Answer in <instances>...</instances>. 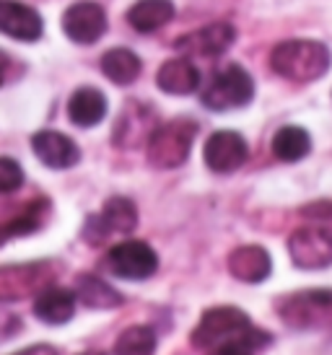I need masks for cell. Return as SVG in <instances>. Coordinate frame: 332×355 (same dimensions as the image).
<instances>
[{
	"label": "cell",
	"mask_w": 332,
	"mask_h": 355,
	"mask_svg": "<svg viewBox=\"0 0 332 355\" xmlns=\"http://www.w3.org/2000/svg\"><path fill=\"white\" fill-rule=\"evenodd\" d=\"M304 216H312V218H332V202H317V205H309L304 207Z\"/></svg>",
	"instance_id": "cell-27"
},
{
	"label": "cell",
	"mask_w": 332,
	"mask_h": 355,
	"mask_svg": "<svg viewBox=\"0 0 332 355\" xmlns=\"http://www.w3.org/2000/svg\"><path fill=\"white\" fill-rule=\"evenodd\" d=\"M24 184V168L16 158L0 156V195H10Z\"/></svg>",
	"instance_id": "cell-25"
},
{
	"label": "cell",
	"mask_w": 332,
	"mask_h": 355,
	"mask_svg": "<svg viewBox=\"0 0 332 355\" xmlns=\"http://www.w3.org/2000/svg\"><path fill=\"white\" fill-rule=\"evenodd\" d=\"M203 156H206V166L210 171L231 174V171L244 166V161L249 158V146L234 130H218L208 138Z\"/></svg>",
	"instance_id": "cell-10"
},
{
	"label": "cell",
	"mask_w": 332,
	"mask_h": 355,
	"mask_svg": "<svg viewBox=\"0 0 332 355\" xmlns=\"http://www.w3.org/2000/svg\"><path fill=\"white\" fill-rule=\"evenodd\" d=\"M275 311L291 329H324L332 327V288L296 291L278 298Z\"/></svg>",
	"instance_id": "cell-3"
},
{
	"label": "cell",
	"mask_w": 332,
	"mask_h": 355,
	"mask_svg": "<svg viewBox=\"0 0 332 355\" xmlns=\"http://www.w3.org/2000/svg\"><path fill=\"white\" fill-rule=\"evenodd\" d=\"M234 40L236 31L231 24H210L176 40V50L185 52V58H221Z\"/></svg>",
	"instance_id": "cell-11"
},
{
	"label": "cell",
	"mask_w": 332,
	"mask_h": 355,
	"mask_svg": "<svg viewBox=\"0 0 332 355\" xmlns=\"http://www.w3.org/2000/svg\"><path fill=\"white\" fill-rule=\"evenodd\" d=\"M42 205H44V200H42L37 207L26 210L24 216L13 218V220H8V223H3V226H0V244H6V241L13 239V236H24V234L37 231V228L42 226V213H40Z\"/></svg>",
	"instance_id": "cell-24"
},
{
	"label": "cell",
	"mask_w": 332,
	"mask_h": 355,
	"mask_svg": "<svg viewBox=\"0 0 332 355\" xmlns=\"http://www.w3.org/2000/svg\"><path fill=\"white\" fill-rule=\"evenodd\" d=\"M156 332L146 324L127 327L115 340V355H153L156 353Z\"/></svg>",
	"instance_id": "cell-23"
},
{
	"label": "cell",
	"mask_w": 332,
	"mask_h": 355,
	"mask_svg": "<svg viewBox=\"0 0 332 355\" xmlns=\"http://www.w3.org/2000/svg\"><path fill=\"white\" fill-rule=\"evenodd\" d=\"M31 150L47 168H70L81 161V148L58 130H40L31 138Z\"/></svg>",
	"instance_id": "cell-12"
},
{
	"label": "cell",
	"mask_w": 332,
	"mask_h": 355,
	"mask_svg": "<svg viewBox=\"0 0 332 355\" xmlns=\"http://www.w3.org/2000/svg\"><path fill=\"white\" fill-rule=\"evenodd\" d=\"M229 272L242 280V283H263L273 272V259L257 244H244V247H236L229 259H226Z\"/></svg>",
	"instance_id": "cell-14"
},
{
	"label": "cell",
	"mask_w": 332,
	"mask_h": 355,
	"mask_svg": "<svg viewBox=\"0 0 332 355\" xmlns=\"http://www.w3.org/2000/svg\"><path fill=\"white\" fill-rule=\"evenodd\" d=\"M208 355H252V350L242 345H221V347L208 350Z\"/></svg>",
	"instance_id": "cell-28"
},
{
	"label": "cell",
	"mask_w": 332,
	"mask_h": 355,
	"mask_svg": "<svg viewBox=\"0 0 332 355\" xmlns=\"http://www.w3.org/2000/svg\"><path fill=\"white\" fill-rule=\"evenodd\" d=\"M68 117L78 128H97L99 122L107 117V96L94 86L73 91L68 101Z\"/></svg>",
	"instance_id": "cell-17"
},
{
	"label": "cell",
	"mask_w": 332,
	"mask_h": 355,
	"mask_svg": "<svg viewBox=\"0 0 332 355\" xmlns=\"http://www.w3.org/2000/svg\"><path fill=\"white\" fill-rule=\"evenodd\" d=\"M13 355H58V350L52 345H44V343H40V345H31V347H24V350H19V353Z\"/></svg>",
	"instance_id": "cell-29"
},
{
	"label": "cell",
	"mask_w": 332,
	"mask_h": 355,
	"mask_svg": "<svg viewBox=\"0 0 332 355\" xmlns=\"http://www.w3.org/2000/svg\"><path fill=\"white\" fill-rule=\"evenodd\" d=\"M52 277H55V267L49 262L3 265L0 267V304L40 296L44 288L52 286Z\"/></svg>",
	"instance_id": "cell-6"
},
{
	"label": "cell",
	"mask_w": 332,
	"mask_h": 355,
	"mask_svg": "<svg viewBox=\"0 0 332 355\" xmlns=\"http://www.w3.org/2000/svg\"><path fill=\"white\" fill-rule=\"evenodd\" d=\"M254 96V83L242 65H229L218 70L203 91V104L213 112H231L247 107Z\"/></svg>",
	"instance_id": "cell-5"
},
{
	"label": "cell",
	"mask_w": 332,
	"mask_h": 355,
	"mask_svg": "<svg viewBox=\"0 0 332 355\" xmlns=\"http://www.w3.org/2000/svg\"><path fill=\"white\" fill-rule=\"evenodd\" d=\"M140 58L125 47H115L101 58V73L117 86H130L140 76Z\"/></svg>",
	"instance_id": "cell-20"
},
{
	"label": "cell",
	"mask_w": 332,
	"mask_h": 355,
	"mask_svg": "<svg viewBox=\"0 0 332 355\" xmlns=\"http://www.w3.org/2000/svg\"><path fill=\"white\" fill-rule=\"evenodd\" d=\"M10 78H13V60L8 52L0 50V86H6Z\"/></svg>",
	"instance_id": "cell-26"
},
{
	"label": "cell",
	"mask_w": 332,
	"mask_h": 355,
	"mask_svg": "<svg viewBox=\"0 0 332 355\" xmlns=\"http://www.w3.org/2000/svg\"><path fill=\"white\" fill-rule=\"evenodd\" d=\"M197 135V125L192 119H172L153 128L146 143L148 164L156 168H176L182 166Z\"/></svg>",
	"instance_id": "cell-4"
},
{
	"label": "cell",
	"mask_w": 332,
	"mask_h": 355,
	"mask_svg": "<svg viewBox=\"0 0 332 355\" xmlns=\"http://www.w3.org/2000/svg\"><path fill=\"white\" fill-rule=\"evenodd\" d=\"M63 31L68 34L70 42L76 44H94L104 37L107 31V13L94 0H81L73 3L63 13Z\"/></svg>",
	"instance_id": "cell-9"
},
{
	"label": "cell",
	"mask_w": 332,
	"mask_h": 355,
	"mask_svg": "<svg viewBox=\"0 0 332 355\" xmlns=\"http://www.w3.org/2000/svg\"><path fill=\"white\" fill-rule=\"evenodd\" d=\"M270 65L278 76L296 83L322 78L330 68V50L322 42L312 40H291L281 42L270 55Z\"/></svg>",
	"instance_id": "cell-2"
},
{
	"label": "cell",
	"mask_w": 332,
	"mask_h": 355,
	"mask_svg": "<svg viewBox=\"0 0 332 355\" xmlns=\"http://www.w3.org/2000/svg\"><path fill=\"white\" fill-rule=\"evenodd\" d=\"M42 31L44 24L34 8L16 0H0V34H8L19 42H37Z\"/></svg>",
	"instance_id": "cell-13"
},
{
	"label": "cell",
	"mask_w": 332,
	"mask_h": 355,
	"mask_svg": "<svg viewBox=\"0 0 332 355\" xmlns=\"http://www.w3.org/2000/svg\"><path fill=\"white\" fill-rule=\"evenodd\" d=\"M97 218L107 234H130L138 226V207L127 198H109Z\"/></svg>",
	"instance_id": "cell-22"
},
{
	"label": "cell",
	"mask_w": 332,
	"mask_h": 355,
	"mask_svg": "<svg viewBox=\"0 0 332 355\" xmlns=\"http://www.w3.org/2000/svg\"><path fill=\"white\" fill-rule=\"evenodd\" d=\"M312 150V138L304 128L296 125H285L273 135V153L275 158H281L285 164H296L301 158L309 156Z\"/></svg>",
	"instance_id": "cell-21"
},
{
	"label": "cell",
	"mask_w": 332,
	"mask_h": 355,
	"mask_svg": "<svg viewBox=\"0 0 332 355\" xmlns=\"http://www.w3.org/2000/svg\"><path fill=\"white\" fill-rule=\"evenodd\" d=\"M78 355H107V353H101V350H83V353Z\"/></svg>",
	"instance_id": "cell-30"
},
{
	"label": "cell",
	"mask_w": 332,
	"mask_h": 355,
	"mask_svg": "<svg viewBox=\"0 0 332 355\" xmlns=\"http://www.w3.org/2000/svg\"><path fill=\"white\" fill-rule=\"evenodd\" d=\"M288 254L299 270H324L332 265V228L304 226L288 236Z\"/></svg>",
	"instance_id": "cell-8"
},
{
	"label": "cell",
	"mask_w": 332,
	"mask_h": 355,
	"mask_svg": "<svg viewBox=\"0 0 332 355\" xmlns=\"http://www.w3.org/2000/svg\"><path fill=\"white\" fill-rule=\"evenodd\" d=\"M104 265L115 277L122 280H146L158 270V254L151 244L127 239L109 249L104 257Z\"/></svg>",
	"instance_id": "cell-7"
},
{
	"label": "cell",
	"mask_w": 332,
	"mask_h": 355,
	"mask_svg": "<svg viewBox=\"0 0 332 355\" xmlns=\"http://www.w3.org/2000/svg\"><path fill=\"white\" fill-rule=\"evenodd\" d=\"M76 298L88 309H117L122 306V293L115 291L107 280L97 275H78L76 280Z\"/></svg>",
	"instance_id": "cell-19"
},
{
	"label": "cell",
	"mask_w": 332,
	"mask_h": 355,
	"mask_svg": "<svg viewBox=\"0 0 332 355\" xmlns=\"http://www.w3.org/2000/svg\"><path fill=\"white\" fill-rule=\"evenodd\" d=\"M190 343L200 350H213L221 345H242L254 353L267 343H273V335L257 329L249 314H244L236 306H213L200 316Z\"/></svg>",
	"instance_id": "cell-1"
},
{
	"label": "cell",
	"mask_w": 332,
	"mask_h": 355,
	"mask_svg": "<svg viewBox=\"0 0 332 355\" xmlns=\"http://www.w3.org/2000/svg\"><path fill=\"white\" fill-rule=\"evenodd\" d=\"M172 19H174L172 0H138L135 6L127 10V24L140 34L158 31Z\"/></svg>",
	"instance_id": "cell-18"
},
{
	"label": "cell",
	"mask_w": 332,
	"mask_h": 355,
	"mask_svg": "<svg viewBox=\"0 0 332 355\" xmlns=\"http://www.w3.org/2000/svg\"><path fill=\"white\" fill-rule=\"evenodd\" d=\"M76 304H78L76 291L49 286L42 291L40 296H34V316L52 327L68 324L73 314H76Z\"/></svg>",
	"instance_id": "cell-15"
},
{
	"label": "cell",
	"mask_w": 332,
	"mask_h": 355,
	"mask_svg": "<svg viewBox=\"0 0 332 355\" xmlns=\"http://www.w3.org/2000/svg\"><path fill=\"white\" fill-rule=\"evenodd\" d=\"M158 89L172 96H187L200 86V70L190 58H174L158 68Z\"/></svg>",
	"instance_id": "cell-16"
}]
</instances>
